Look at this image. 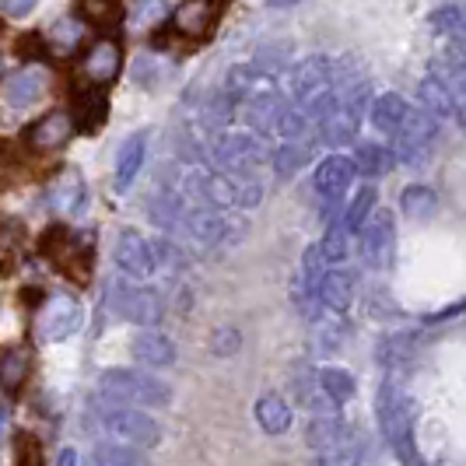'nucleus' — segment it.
Returning a JSON list of instances; mask_svg holds the SVG:
<instances>
[{
    "label": "nucleus",
    "instance_id": "f257e3e1",
    "mask_svg": "<svg viewBox=\"0 0 466 466\" xmlns=\"http://www.w3.org/2000/svg\"><path fill=\"white\" fill-rule=\"evenodd\" d=\"M288 92L295 98V113L312 123L323 119L337 109V95H340V74L327 56H305L302 64H295L288 74Z\"/></svg>",
    "mask_w": 466,
    "mask_h": 466
},
{
    "label": "nucleus",
    "instance_id": "f03ea898",
    "mask_svg": "<svg viewBox=\"0 0 466 466\" xmlns=\"http://www.w3.org/2000/svg\"><path fill=\"white\" fill-rule=\"evenodd\" d=\"M375 410H379V428H382L386 442L393 445L400 463L424 466L418 456V445H414V407H410V400L403 397V390H400L393 379H386V382L379 386Z\"/></svg>",
    "mask_w": 466,
    "mask_h": 466
},
{
    "label": "nucleus",
    "instance_id": "7ed1b4c3",
    "mask_svg": "<svg viewBox=\"0 0 466 466\" xmlns=\"http://www.w3.org/2000/svg\"><path fill=\"white\" fill-rule=\"evenodd\" d=\"M187 193L200 197L208 208H257L263 200V187L257 179L235 172H210V168H189Z\"/></svg>",
    "mask_w": 466,
    "mask_h": 466
},
{
    "label": "nucleus",
    "instance_id": "20e7f679",
    "mask_svg": "<svg viewBox=\"0 0 466 466\" xmlns=\"http://www.w3.org/2000/svg\"><path fill=\"white\" fill-rule=\"evenodd\" d=\"M98 390L123 407H168L172 386L137 369H109L98 375Z\"/></svg>",
    "mask_w": 466,
    "mask_h": 466
},
{
    "label": "nucleus",
    "instance_id": "39448f33",
    "mask_svg": "<svg viewBox=\"0 0 466 466\" xmlns=\"http://www.w3.org/2000/svg\"><path fill=\"white\" fill-rule=\"evenodd\" d=\"M98 424L109 439H116L119 445H130V449H155L162 442L158 420L147 418L137 407H123V403L98 407Z\"/></svg>",
    "mask_w": 466,
    "mask_h": 466
},
{
    "label": "nucleus",
    "instance_id": "423d86ee",
    "mask_svg": "<svg viewBox=\"0 0 466 466\" xmlns=\"http://www.w3.org/2000/svg\"><path fill=\"white\" fill-rule=\"evenodd\" d=\"M81 323H85V309L74 295H46V302L39 305L35 333L43 344H64L81 329Z\"/></svg>",
    "mask_w": 466,
    "mask_h": 466
},
{
    "label": "nucleus",
    "instance_id": "0eeeda50",
    "mask_svg": "<svg viewBox=\"0 0 466 466\" xmlns=\"http://www.w3.org/2000/svg\"><path fill=\"white\" fill-rule=\"evenodd\" d=\"M439 137V119H431L424 109H407L403 123L397 127V140H393V158L407 165L424 162V155L431 151V144Z\"/></svg>",
    "mask_w": 466,
    "mask_h": 466
},
{
    "label": "nucleus",
    "instance_id": "6e6552de",
    "mask_svg": "<svg viewBox=\"0 0 466 466\" xmlns=\"http://www.w3.org/2000/svg\"><path fill=\"white\" fill-rule=\"evenodd\" d=\"M232 7V0H183L176 7V18H172V28L189 39L193 46L208 43L214 35V28L221 22V15Z\"/></svg>",
    "mask_w": 466,
    "mask_h": 466
},
{
    "label": "nucleus",
    "instance_id": "1a4fd4ad",
    "mask_svg": "<svg viewBox=\"0 0 466 466\" xmlns=\"http://www.w3.org/2000/svg\"><path fill=\"white\" fill-rule=\"evenodd\" d=\"M361 257L372 270H386L393 267L397 257V225L390 214H372L361 225Z\"/></svg>",
    "mask_w": 466,
    "mask_h": 466
},
{
    "label": "nucleus",
    "instance_id": "9d476101",
    "mask_svg": "<svg viewBox=\"0 0 466 466\" xmlns=\"http://www.w3.org/2000/svg\"><path fill=\"white\" fill-rule=\"evenodd\" d=\"M74 113H70V127L85 137L98 134L106 123H109V95L106 88H95L88 81H77L74 85Z\"/></svg>",
    "mask_w": 466,
    "mask_h": 466
},
{
    "label": "nucleus",
    "instance_id": "9b49d317",
    "mask_svg": "<svg viewBox=\"0 0 466 466\" xmlns=\"http://www.w3.org/2000/svg\"><path fill=\"white\" fill-rule=\"evenodd\" d=\"M46 204L60 214H81L88 208V183L77 165H60L46 187Z\"/></svg>",
    "mask_w": 466,
    "mask_h": 466
},
{
    "label": "nucleus",
    "instance_id": "f8f14e48",
    "mask_svg": "<svg viewBox=\"0 0 466 466\" xmlns=\"http://www.w3.org/2000/svg\"><path fill=\"white\" fill-rule=\"evenodd\" d=\"M176 218L183 221V232L197 242H232V238H238V232H232V218L218 214V208H208V204L179 208Z\"/></svg>",
    "mask_w": 466,
    "mask_h": 466
},
{
    "label": "nucleus",
    "instance_id": "ddd939ff",
    "mask_svg": "<svg viewBox=\"0 0 466 466\" xmlns=\"http://www.w3.org/2000/svg\"><path fill=\"white\" fill-rule=\"evenodd\" d=\"M81 81H88L95 88H109L123 74V49H119L116 39H98L88 46L85 60H81Z\"/></svg>",
    "mask_w": 466,
    "mask_h": 466
},
{
    "label": "nucleus",
    "instance_id": "4468645a",
    "mask_svg": "<svg viewBox=\"0 0 466 466\" xmlns=\"http://www.w3.org/2000/svg\"><path fill=\"white\" fill-rule=\"evenodd\" d=\"M214 158L225 165L228 172H235V176H246V172H253V168L263 165L267 151H263V144H259L257 137L225 134V137L214 144Z\"/></svg>",
    "mask_w": 466,
    "mask_h": 466
},
{
    "label": "nucleus",
    "instance_id": "2eb2a0df",
    "mask_svg": "<svg viewBox=\"0 0 466 466\" xmlns=\"http://www.w3.org/2000/svg\"><path fill=\"white\" fill-rule=\"evenodd\" d=\"M113 257H116V267L127 274V278L144 280V278H151V274H155L151 238H144V235L134 232V228H123V232H119Z\"/></svg>",
    "mask_w": 466,
    "mask_h": 466
},
{
    "label": "nucleus",
    "instance_id": "dca6fc26",
    "mask_svg": "<svg viewBox=\"0 0 466 466\" xmlns=\"http://www.w3.org/2000/svg\"><path fill=\"white\" fill-rule=\"evenodd\" d=\"M46 70H43V64H25L11 81H4V92H0V98H4V106L7 109H28V106H35L43 95H46Z\"/></svg>",
    "mask_w": 466,
    "mask_h": 466
},
{
    "label": "nucleus",
    "instance_id": "f3484780",
    "mask_svg": "<svg viewBox=\"0 0 466 466\" xmlns=\"http://www.w3.org/2000/svg\"><path fill=\"white\" fill-rule=\"evenodd\" d=\"M116 309L123 319L137 327H155L165 316V302L151 288H116Z\"/></svg>",
    "mask_w": 466,
    "mask_h": 466
},
{
    "label": "nucleus",
    "instance_id": "a211bd4d",
    "mask_svg": "<svg viewBox=\"0 0 466 466\" xmlns=\"http://www.w3.org/2000/svg\"><path fill=\"white\" fill-rule=\"evenodd\" d=\"M74 137V127H70V113L64 109H53L46 116H39L28 130H25V144L32 147V151H39V155H46V151H60L67 140Z\"/></svg>",
    "mask_w": 466,
    "mask_h": 466
},
{
    "label": "nucleus",
    "instance_id": "6ab92c4d",
    "mask_svg": "<svg viewBox=\"0 0 466 466\" xmlns=\"http://www.w3.org/2000/svg\"><path fill=\"white\" fill-rule=\"evenodd\" d=\"M130 354L147 369H172L176 365V344H172V337H165L162 329L137 333L134 344H130Z\"/></svg>",
    "mask_w": 466,
    "mask_h": 466
},
{
    "label": "nucleus",
    "instance_id": "aec40b11",
    "mask_svg": "<svg viewBox=\"0 0 466 466\" xmlns=\"http://www.w3.org/2000/svg\"><path fill=\"white\" fill-rule=\"evenodd\" d=\"M305 439H309V445H312L316 452H329V449L358 442L354 431H350L337 414H316V418L309 420V428H305Z\"/></svg>",
    "mask_w": 466,
    "mask_h": 466
},
{
    "label": "nucleus",
    "instance_id": "412c9836",
    "mask_svg": "<svg viewBox=\"0 0 466 466\" xmlns=\"http://www.w3.org/2000/svg\"><path fill=\"white\" fill-rule=\"evenodd\" d=\"M350 179H354V162H350L348 155H327L323 162L316 165V176H312L316 189L323 197H329V200L340 197L350 187Z\"/></svg>",
    "mask_w": 466,
    "mask_h": 466
},
{
    "label": "nucleus",
    "instance_id": "4be33fe9",
    "mask_svg": "<svg viewBox=\"0 0 466 466\" xmlns=\"http://www.w3.org/2000/svg\"><path fill=\"white\" fill-rule=\"evenodd\" d=\"M316 299L327 305L329 312H348L354 302V278L340 267H327L319 278V288H316Z\"/></svg>",
    "mask_w": 466,
    "mask_h": 466
},
{
    "label": "nucleus",
    "instance_id": "5701e85b",
    "mask_svg": "<svg viewBox=\"0 0 466 466\" xmlns=\"http://www.w3.org/2000/svg\"><path fill=\"white\" fill-rule=\"evenodd\" d=\"M144 155H147V134H144V130L130 134V137L119 144V151H116V189L119 193H127V189L134 187L140 165H144Z\"/></svg>",
    "mask_w": 466,
    "mask_h": 466
},
{
    "label": "nucleus",
    "instance_id": "b1692460",
    "mask_svg": "<svg viewBox=\"0 0 466 466\" xmlns=\"http://www.w3.org/2000/svg\"><path fill=\"white\" fill-rule=\"evenodd\" d=\"M418 98L431 119H460V98L449 92L439 77H424L418 85Z\"/></svg>",
    "mask_w": 466,
    "mask_h": 466
},
{
    "label": "nucleus",
    "instance_id": "393cba45",
    "mask_svg": "<svg viewBox=\"0 0 466 466\" xmlns=\"http://www.w3.org/2000/svg\"><path fill=\"white\" fill-rule=\"evenodd\" d=\"M74 15L85 28H113L123 22V0H74Z\"/></svg>",
    "mask_w": 466,
    "mask_h": 466
},
{
    "label": "nucleus",
    "instance_id": "a878e982",
    "mask_svg": "<svg viewBox=\"0 0 466 466\" xmlns=\"http://www.w3.org/2000/svg\"><path fill=\"white\" fill-rule=\"evenodd\" d=\"M28 369H32L28 350L25 348H4L0 350V390H4L7 397L22 393L25 379H28Z\"/></svg>",
    "mask_w": 466,
    "mask_h": 466
},
{
    "label": "nucleus",
    "instance_id": "bb28decb",
    "mask_svg": "<svg viewBox=\"0 0 466 466\" xmlns=\"http://www.w3.org/2000/svg\"><path fill=\"white\" fill-rule=\"evenodd\" d=\"M257 424L267 435H284L291 428V407L278 393H263L257 400Z\"/></svg>",
    "mask_w": 466,
    "mask_h": 466
},
{
    "label": "nucleus",
    "instance_id": "cd10ccee",
    "mask_svg": "<svg viewBox=\"0 0 466 466\" xmlns=\"http://www.w3.org/2000/svg\"><path fill=\"white\" fill-rule=\"evenodd\" d=\"M407 98L397 92H386L379 95L372 102V123L379 134H397V127L403 123V116H407Z\"/></svg>",
    "mask_w": 466,
    "mask_h": 466
},
{
    "label": "nucleus",
    "instance_id": "c85d7f7f",
    "mask_svg": "<svg viewBox=\"0 0 466 466\" xmlns=\"http://www.w3.org/2000/svg\"><path fill=\"white\" fill-rule=\"evenodd\" d=\"M70 246H74V228H70L67 221H49L46 228L39 232V242H35L39 257H46L49 263H56Z\"/></svg>",
    "mask_w": 466,
    "mask_h": 466
},
{
    "label": "nucleus",
    "instance_id": "c756f323",
    "mask_svg": "<svg viewBox=\"0 0 466 466\" xmlns=\"http://www.w3.org/2000/svg\"><path fill=\"white\" fill-rule=\"evenodd\" d=\"M400 208H403V214H407L410 221H428V218L439 210V193L431 187H424V183L407 187L403 197H400Z\"/></svg>",
    "mask_w": 466,
    "mask_h": 466
},
{
    "label": "nucleus",
    "instance_id": "7c9ffc66",
    "mask_svg": "<svg viewBox=\"0 0 466 466\" xmlns=\"http://www.w3.org/2000/svg\"><path fill=\"white\" fill-rule=\"evenodd\" d=\"M49 43V53H74L85 39V25L77 18H60L49 32H43Z\"/></svg>",
    "mask_w": 466,
    "mask_h": 466
},
{
    "label": "nucleus",
    "instance_id": "2f4dec72",
    "mask_svg": "<svg viewBox=\"0 0 466 466\" xmlns=\"http://www.w3.org/2000/svg\"><path fill=\"white\" fill-rule=\"evenodd\" d=\"M354 375L344 372V369H323L319 372V393L333 403V407H340V403H348L354 397Z\"/></svg>",
    "mask_w": 466,
    "mask_h": 466
},
{
    "label": "nucleus",
    "instance_id": "473e14b6",
    "mask_svg": "<svg viewBox=\"0 0 466 466\" xmlns=\"http://www.w3.org/2000/svg\"><path fill=\"white\" fill-rule=\"evenodd\" d=\"M88 466H151V463H147V456L140 449H130V445H98Z\"/></svg>",
    "mask_w": 466,
    "mask_h": 466
},
{
    "label": "nucleus",
    "instance_id": "72a5a7b5",
    "mask_svg": "<svg viewBox=\"0 0 466 466\" xmlns=\"http://www.w3.org/2000/svg\"><path fill=\"white\" fill-rule=\"evenodd\" d=\"M165 15H168L165 0H134L127 18H130L134 28H155V25H165Z\"/></svg>",
    "mask_w": 466,
    "mask_h": 466
},
{
    "label": "nucleus",
    "instance_id": "f704fd0d",
    "mask_svg": "<svg viewBox=\"0 0 466 466\" xmlns=\"http://www.w3.org/2000/svg\"><path fill=\"white\" fill-rule=\"evenodd\" d=\"M372 210H375V187H361L358 189V197L350 200L348 218H344V228H348V232H361V225L372 218Z\"/></svg>",
    "mask_w": 466,
    "mask_h": 466
},
{
    "label": "nucleus",
    "instance_id": "c9c22d12",
    "mask_svg": "<svg viewBox=\"0 0 466 466\" xmlns=\"http://www.w3.org/2000/svg\"><path fill=\"white\" fill-rule=\"evenodd\" d=\"M348 228L344 225H329L327 235H323V246H319V257L327 267H337L348 259Z\"/></svg>",
    "mask_w": 466,
    "mask_h": 466
},
{
    "label": "nucleus",
    "instance_id": "e433bc0d",
    "mask_svg": "<svg viewBox=\"0 0 466 466\" xmlns=\"http://www.w3.org/2000/svg\"><path fill=\"white\" fill-rule=\"evenodd\" d=\"M15 49H18V56H22L25 64H43V60H49V43L43 32H25V35H18Z\"/></svg>",
    "mask_w": 466,
    "mask_h": 466
},
{
    "label": "nucleus",
    "instance_id": "4c0bfd02",
    "mask_svg": "<svg viewBox=\"0 0 466 466\" xmlns=\"http://www.w3.org/2000/svg\"><path fill=\"white\" fill-rule=\"evenodd\" d=\"M305 158H309V140H305V144H278V151H274V168H278L280 176H291Z\"/></svg>",
    "mask_w": 466,
    "mask_h": 466
},
{
    "label": "nucleus",
    "instance_id": "58836bf2",
    "mask_svg": "<svg viewBox=\"0 0 466 466\" xmlns=\"http://www.w3.org/2000/svg\"><path fill=\"white\" fill-rule=\"evenodd\" d=\"M15 466H46L43 463V445L35 435H28V431L15 435Z\"/></svg>",
    "mask_w": 466,
    "mask_h": 466
},
{
    "label": "nucleus",
    "instance_id": "ea45409f",
    "mask_svg": "<svg viewBox=\"0 0 466 466\" xmlns=\"http://www.w3.org/2000/svg\"><path fill=\"white\" fill-rule=\"evenodd\" d=\"M354 162V168H361V172H369V176H375V172H382V168H390V155H386V147H379V144H358V155L350 158Z\"/></svg>",
    "mask_w": 466,
    "mask_h": 466
},
{
    "label": "nucleus",
    "instance_id": "a19ab883",
    "mask_svg": "<svg viewBox=\"0 0 466 466\" xmlns=\"http://www.w3.org/2000/svg\"><path fill=\"white\" fill-rule=\"evenodd\" d=\"M431 28H435L439 35H452V39L460 43V35H463V11L452 7V4H445L442 11L431 15Z\"/></svg>",
    "mask_w": 466,
    "mask_h": 466
},
{
    "label": "nucleus",
    "instance_id": "79ce46f5",
    "mask_svg": "<svg viewBox=\"0 0 466 466\" xmlns=\"http://www.w3.org/2000/svg\"><path fill=\"white\" fill-rule=\"evenodd\" d=\"M312 466H361V445L350 442L340 449H329V452H319Z\"/></svg>",
    "mask_w": 466,
    "mask_h": 466
},
{
    "label": "nucleus",
    "instance_id": "37998d69",
    "mask_svg": "<svg viewBox=\"0 0 466 466\" xmlns=\"http://www.w3.org/2000/svg\"><path fill=\"white\" fill-rule=\"evenodd\" d=\"M242 348V333L235 327H225L214 333V340H210V350L218 354V358H232L235 350Z\"/></svg>",
    "mask_w": 466,
    "mask_h": 466
},
{
    "label": "nucleus",
    "instance_id": "c03bdc74",
    "mask_svg": "<svg viewBox=\"0 0 466 466\" xmlns=\"http://www.w3.org/2000/svg\"><path fill=\"white\" fill-rule=\"evenodd\" d=\"M35 7H39V0H0V15L4 18H15V22L28 18Z\"/></svg>",
    "mask_w": 466,
    "mask_h": 466
},
{
    "label": "nucleus",
    "instance_id": "a18cd8bd",
    "mask_svg": "<svg viewBox=\"0 0 466 466\" xmlns=\"http://www.w3.org/2000/svg\"><path fill=\"white\" fill-rule=\"evenodd\" d=\"M18 299H22V302H28V309H39V305L46 302V291H43V288H25Z\"/></svg>",
    "mask_w": 466,
    "mask_h": 466
},
{
    "label": "nucleus",
    "instance_id": "49530a36",
    "mask_svg": "<svg viewBox=\"0 0 466 466\" xmlns=\"http://www.w3.org/2000/svg\"><path fill=\"white\" fill-rule=\"evenodd\" d=\"M56 466H77V452H74V449H64V452L56 456Z\"/></svg>",
    "mask_w": 466,
    "mask_h": 466
},
{
    "label": "nucleus",
    "instance_id": "de8ad7c7",
    "mask_svg": "<svg viewBox=\"0 0 466 466\" xmlns=\"http://www.w3.org/2000/svg\"><path fill=\"white\" fill-rule=\"evenodd\" d=\"M267 7H291V4H299V0H263Z\"/></svg>",
    "mask_w": 466,
    "mask_h": 466
},
{
    "label": "nucleus",
    "instance_id": "09e8293b",
    "mask_svg": "<svg viewBox=\"0 0 466 466\" xmlns=\"http://www.w3.org/2000/svg\"><path fill=\"white\" fill-rule=\"evenodd\" d=\"M4 424H7V410L0 407V435H4Z\"/></svg>",
    "mask_w": 466,
    "mask_h": 466
},
{
    "label": "nucleus",
    "instance_id": "8fccbe9b",
    "mask_svg": "<svg viewBox=\"0 0 466 466\" xmlns=\"http://www.w3.org/2000/svg\"><path fill=\"white\" fill-rule=\"evenodd\" d=\"M0 77H4V56H0Z\"/></svg>",
    "mask_w": 466,
    "mask_h": 466
}]
</instances>
